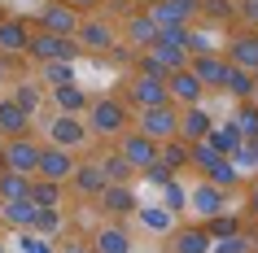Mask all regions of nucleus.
<instances>
[{"label": "nucleus", "mask_w": 258, "mask_h": 253, "mask_svg": "<svg viewBox=\"0 0 258 253\" xmlns=\"http://www.w3.org/2000/svg\"><path fill=\"white\" fill-rule=\"evenodd\" d=\"M0 131H5V140L31 135V114H27V109H18L9 96H0Z\"/></svg>", "instance_id": "26"}, {"label": "nucleus", "mask_w": 258, "mask_h": 253, "mask_svg": "<svg viewBox=\"0 0 258 253\" xmlns=\"http://www.w3.org/2000/svg\"><path fill=\"white\" fill-rule=\"evenodd\" d=\"M66 9H75L79 18H88V14H96V9H105V0H61Z\"/></svg>", "instance_id": "46"}, {"label": "nucleus", "mask_w": 258, "mask_h": 253, "mask_svg": "<svg viewBox=\"0 0 258 253\" xmlns=\"http://www.w3.org/2000/svg\"><path fill=\"white\" fill-rule=\"evenodd\" d=\"M228 127L241 135V140H258V114H254V105H249V101L236 105V109H232V118H228Z\"/></svg>", "instance_id": "33"}, {"label": "nucleus", "mask_w": 258, "mask_h": 253, "mask_svg": "<svg viewBox=\"0 0 258 253\" xmlns=\"http://www.w3.org/2000/svg\"><path fill=\"white\" fill-rule=\"evenodd\" d=\"M254 83H258V70H254Z\"/></svg>", "instance_id": "54"}, {"label": "nucleus", "mask_w": 258, "mask_h": 253, "mask_svg": "<svg viewBox=\"0 0 258 253\" xmlns=\"http://www.w3.org/2000/svg\"><path fill=\"white\" fill-rule=\"evenodd\" d=\"M101 188H105L101 161H96V157H79V161H75V171H70V179H66V192H75L79 201H96V197H101Z\"/></svg>", "instance_id": "8"}, {"label": "nucleus", "mask_w": 258, "mask_h": 253, "mask_svg": "<svg viewBox=\"0 0 258 253\" xmlns=\"http://www.w3.org/2000/svg\"><path fill=\"white\" fill-rule=\"evenodd\" d=\"M210 131H215V118H210V109H206V105H184V109H179L175 140H184V144H202Z\"/></svg>", "instance_id": "13"}, {"label": "nucleus", "mask_w": 258, "mask_h": 253, "mask_svg": "<svg viewBox=\"0 0 258 253\" xmlns=\"http://www.w3.org/2000/svg\"><path fill=\"white\" fill-rule=\"evenodd\" d=\"M236 9H241L236 0H202V9H197V14L210 18V22H232V18H236Z\"/></svg>", "instance_id": "38"}, {"label": "nucleus", "mask_w": 258, "mask_h": 253, "mask_svg": "<svg viewBox=\"0 0 258 253\" xmlns=\"http://www.w3.org/2000/svg\"><path fill=\"white\" fill-rule=\"evenodd\" d=\"M202 227H206V236H210V240H228V236H236V231H241V223H236L228 210L215 214V218H206Z\"/></svg>", "instance_id": "37"}, {"label": "nucleus", "mask_w": 258, "mask_h": 253, "mask_svg": "<svg viewBox=\"0 0 258 253\" xmlns=\"http://www.w3.org/2000/svg\"><path fill=\"white\" fill-rule=\"evenodd\" d=\"M249 5H258V0H249Z\"/></svg>", "instance_id": "55"}, {"label": "nucleus", "mask_w": 258, "mask_h": 253, "mask_svg": "<svg viewBox=\"0 0 258 253\" xmlns=\"http://www.w3.org/2000/svg\"><path fill=\"white\" fill-rule=\"evenodd\" d=\"M140 5H145V9H149V5H158V0H140Z\"/></svg>", "instance_id": "51"}, {"label": "nucleus", "mask_w": 258, "mask_h": 253, "mask_svg": "<svg viewBox=\"0 0 258 253\" xmlns=\"http://www.w3.org/2000/svg\"><path fill=\"white\" fill-rule=\"evenodd\" d=\"M0 148H5V131H0Z\"/></svg>", "instance_id": "52"}, {"label": "nucleus", "mask_w": 258, "mask_h": 253, "mask_svg": "<svg viewBox=\"0 0 258 253\" xmlns=\"http://www.w3.org/2000/svg\"><path fill=\"white\" fill-rule=\"evenodd\" d=\"M249 105H254V114H258V92H254V96H249Z\"/></svg>", "instance_id": "50"}, {"label": "nucleus", "mask_w": 258, "mask_h": 253, "mask_svg": "<svg viewBox=\"0 0 258 253\" xmlns=\"http://www.w3.org/2000/svg\"><path fill=\"white\" fill-rule=\"evenodd\" d=\"M166 96H171V105L184 109V105H202V83L192 79V70H175V74H166Z\"/></svg>", "instance_id": "21"}, {"label": "nucleus", "mask_w": 258, "mask_h": 253, "mask_svg": "<svg viewBox=\"0 0 258 253\" xmlns=\"http://www.w3.org/2000/svg\"><path fill=\"white\" fill-rule=\"evenodd\" d=\"M206 144H210V148H215V153H219V157H236V148H241V135H236V131H232V127H228V122H223V127H219V122H215V131H210V135H206Z\"/></svg>", "instance_id": "34"}, {"label": "nucleus", "mask_w": 258, "mask_h": 253, "mask_svg": "<svg viewBox=\"0 0 258 253\" xmlns=\"http://www.w3.org/2000/svg\"><path fill=\"white\" fill-rule=\"evenodd\" d=\"M249 249H254V240L245 236V231H236V236L215 240V244H210V253H249Z\"/></svg>", "instance_id": "42"}, {"label": "nucleus", "mask_w": 258, "mask_h": 253, "mask_svg": "<svg viewBox=\"0 0 258 253\" xmlns=\"http://www.w3.org/2000/svg\"><path fill=\"white\" fill-rule=\"evenodd\" d=\"M83 18L75 14V9H66L61 0H48V5H40V18H35V27L44 31V35H75L79 31Z\"/></svg>", "instance_id": "15"}, {"label": "nucleus", "mask_w": 258, "mask_h": 253, "mask_svg": "<svg viewBox=\"0 0 258 253\" xmlns=\"http://www.w3.org/2000/svg\"><path fill=\"white\" fill-rule=\"evenodd\" d=\"M202 179H206V184H215V188H223V192H232V188L241 184V171H236V161H232V157H219Z\"/></svg>", "instance_id": "30"}, {"label": "nucleus", "mask_w": 258, "mask_h": 253, "mask_svg": "<svg viewBox=\"0 0 258 253\" xmlns=\"http://www.w3.org/2000/svg\"><path fill=\"white\" fill-rule=\"evenodd\" d=\"M210 244H215V240L206 236L202 223H179L175 231H171V244H166V249L171 253H210Z\"/></svg>", "instance_id": "22"}, {"label": "nucleus", "mask_w": 258, "mask_h": 253, "mask_svg": "<svg viewBox=\"0 0 258 253\" xmlns=\"http://www.w3.org/2000/svg\"><path fill=\"white\" fill-rule=\"evenodd\" d=\"M22 236V253H53V240L35 236V231H18Z\"/></svg>", "instance_id": "44"}, {"label": "nucleus", "mask_w": 258, "mask_h": 253, "mask_svg": "<svg viewBox=\"0 0 258 253\" xmlns=\"http://www.w3.org/2000/svg\"><path fill=\"white\" fill-rule=\"evenodd\" d=\"M9 70H14V66H9V57H0V88L9 83Z\"/></svg>", "instance_id": "48"}, {"label": "nucleus", "mask_w": 258, "mask_h": 253, "mask_svg": "<svg viewBox=\"0 0 258 253\" xmlns=\"http://www.w3.org/2000/svg\"><path fill=\"white\" fill-rule=\"evenodd\" d=\"M9 101H14L18 109H27V114H35V109H40V101H44V92L35 88V83H18Z\"/></svg>", "instance_id": "39"}, {"label": "nucleus", "mask_w": 258, "mask_h": 253, "mask_svg": "<svg viewBox=\"0 0 258 253\" xmlns=\"http://www.w3.org/2000/svg\"><path fill=\"white\" fill-rule=\"evenodd\" d=\"M118 153H122V161L132 166V171H149L153 161H158V144H153L149 135H140V131H122L118 135Z\"/></svg>", "instance_id": "14"}, {"label": "nucleus", "mask_w": 258, "mask_h": 253, "mask_svg": "<svg viewBox=\"0 0 258 253\" xmlns=\"http://www.w3.org/2000/svg\"><path fill=\"white\" fill-rule=\"evenodd\" d=\"M136 188L132 184H105L101 188V197H96V210L105 214L109 223H122V218H132L136 214Z\"/></svg>", "instance_id": "7"}, {"label": "nucleus", "mask_w": 258, "mask_h": 253, "mask_svg": "<svg viewBox=\"0 0 258 253\" xmlns=\"http://www.w3.org/2000/svg\"><path fill=\"white\" fill-rule=\"evenodd\" d=\"M35 205H31L27 197L22 201H0V223L5 227H14V231H31V227H35Z\"/></svg>", "instance_id": "25"}, {"label": "nucleus", "mask_w": 258, "mask_h": 253, "mask_svg": "<svg viewBox=\"0 0 258 253\" xmlns=\"http://www.w3.org/2000/svg\"><path fill=\"white\" fill-rule=\"evenodd\" d=\"M83 127H88L92 140H118V135L132 127V109H127V101H122L118 92L114 96H96V101H88V109H83Z\"/></svg>", "instance_id": "1"}, {"label": "nucleus", "mask_w": 258, "mask_h": 253, "mask_svg": "<svg viewBox=\"0 0 258 253\" xmlns=\"http://www.w3.org/2000/svg\"><path fill=\"white\" fill-rule=\"evenodd\" d=\"M61 253H92V249H88V244H66Z\"/></svg>", "instance_id": "49"}, {"label": "nucleus", "mask_w": 258, "mask_h": 253, "mask_svg": "<svg viewBox=\"0 0 258 253\" xmlns=\"http://www.w3.org/2000/svg\"><path fill=\"white\" fill-rule=\"evenodd\" d=\"M175 122H179V109H175V105L136 109V131H140V135H149L153 144H162V140H175Z\"/></svg>", "instance_id": "5"}, {"label": "nucleus", "mask_w": 258, "mask_h": 253, "mask_svg": "<svg viewBox=\"0 0 258 253\" xmlns=\"http://www.w3.org/2000/svg\"><path fill=\"white\" fill-rule=\"evenodd\" d=\"M75 44L88 48V53H114L118 48V31L109 27L105 18H83L79 31H75Z\"/></svg>", "instance_id": "10"}, {"label": "nucleus", "mask_w": 258, "mask_h": 253, "mask_svg": "<svg viewBox=\"0 0 258 253\" xmlns=\"http://www.w3.org/2000/svg\"><path fill=\"white\" fill-rule=\"evenodd\" d=\"M232 161H236V171H258V140H241V148H236V157H232Z\"/></svg>", "instance_id": "43"}, {"label": "nucleus", "mask_w": 258, "mask_h": 253, "mask_svg": "<svg viewBox=\"0 0 258 253\" xmlns=\"http://www.w3.org/2000/svg\"><path fill=\"white\" fill-rule=\"evenodd\" d=\"M223 57H228V66L254 74V70H258V31L254 27L232 31V35H228V53H223Z\"/></svg>", "instance_id": "11"}, {"label": "nucleus", "mask_w": 258, "mask_h": 253, "mask_svg": "<svg viewBox=\"0 0 258 253\" xmlns=\"http://www.w3.org/2000/svg\"><path fill=\"white\" fill-rule=\"evenodd\" d=\"M40 140L35 135H14V140H5L0 148V171H14V175H35V161H40Z\"/></svg>", "instance_id": "3"}, {"label": "nucleus", "mask_w": 258, "mask_h": 253, "mask_svg": "<svg viewBox=\"0 0 258 253\" xmlns=\"http://www.w3.org/2000/svg\"><path fill=\"white\" fill-rule=\"evenodd\" d=\"M96 161H101V175H105V184H132V166L122 161L118 148H105V153H96Z\"/></svg>", "instance_id": "27"}, {"label": "nucleus", "mask_w": 258, "mask_h": 253, "mask_svg": "<svg viewBox=\"0 0 258 253\" xmlns=\"http://www.w3.org/2000/svg\"><path fill=\"white\" fill-rule=\"evenodd\" d=\"M158 192H162V205H166L171 214H184V201H188V192H184V184H179V179H171V184L158 188Z\"/></svg>", "instance_id": "41"}, {"label": "nucleus", "mask_w": 258, "mask_h": 253, "mask_svg": "<svg viewBox=\"0 0 258 253\" xmlns=\"http://www.w3.org/2000/svg\"><path fill=\"white\" fill-rule=\"evenodd\" d=\"M153 40H158V27H153V18L145 14V9H140V14H127L118 44H132V53H149Z\"/></svg>", "instance_id": "17"}, {"label": "nucleus", "mask_w": 258, "mask_h": 253, "mask_svg": "<svg viewBox=\"0 0 258 253\" xmlns=\"http://www.w3.org/2000/svg\"><path fill=\"white\" fill-rule=\"evenodd\" d=\"M31 179L27 175H14V171H0V201H22L27 197Z\"/></svg>", "instance_id": "36"}, {"label": "nucleus", "mask_w": 258, "mask_h": 253, "mask_svg": "<svg viewBox=\"0 0 258 253\" xmlns=\"http://www.w3.org/2000/svg\"><path fill=\"white\" fill-rule=\"evenodd\" d=\"M40 83L44 88H70V83H75V61H44Z\"/></svg>", "instance_id": "32"}, {"label": "nucleus", "mask_w": 258, "mask_h": 253, "mask_svg": "<svg viewBox=\"0 0 258 253\" xmlns=\"http://www.w3.org/2000/svg\"><path fill=\"white\" fill-rule=\"evenodd\" d=\"M122 101L127 109H153V105H171V96H166V79H149V74H132V79L122 83Z\"/></svg>", "instance_id": "4"}, {"label": "nucleus", "mask_w": 258, "mask_h": 253, "mask_svg": "<svg viewBox=\"0 0 258 253\" xmlns=\"http://www.w3.org/2000/svg\"><path fill=\"white\" fill-rule=\"evenodd\" d=\"M158 166H166L171 175L188 171V144H184V140H162V144H158Z\"/></svg>", "instance_id": "28"}, {"label": "nucleus", "mask_w": 258, "mask_h": 253, "mask_svg": "<svg viewBox=\"0 0 258 253\" xmlns=\"http://www.w3.org/2000/svg\"><path fill=\"white\" fill-rule=\"evenodd\" d=\"M44 131H48V144L53 148H66V153H75V157H83L88 144H92V135H88V127H83L79 114H53Z\"/></svg>", "instance_id": "2"}, {"label": "nucleus", "mask_w": 258, "mask_h": 253, "mask_svg": "<svg viewBox=\"0 0 258 253\" xmlns=\"http://www.w3.org/2000/svg\"><path fill=\"white\" fill-rule=\"evenodd\" d=\"M0 253H9V249H5V240H0Z\"/></svg>", "instance_id": "53"}, {"label": "nucleus", "mask_w": 258, "mask_h": 253, "mask_svg": "<svg viewBox=\"0 0 258 253\" xmlns=\"http://www.w3.org/2000/svg\"><path fill=\"white\" fill-rule=\"evenodd\" d=\"M223 205H228V192L223 188H215V184H192L188 188V201H184V214H192V218H215V214H223Z\"/></svg>", "instance_id": "9"}, {"label": "nucleus", "mask_w": 258, "mask_h": 253, "mask_svg": "<svg viewBox=\"0 0 258 253\" xmlns=\"http://www.w3.org/2000/svg\"><path fill=\"white\" fill-rule=\"evenodd\" d=\"M188 70H192V79L202 83V92H223V79H228V57H223V53L188 57Z\"/></svg>", "instance_id": "12"}, {"label": "nucleus", "mask_w": 258, "mask_h": 253, "mask_svg": "<svg viewBox=\"0 0 258 253\" xmlns=\"http://www.w3.org/2000/svg\"><path fill=\"white\" fill-rule=\"evenodd\" d=\"M66 184H53V179H35L31 175V188H27V201L35 210H66Z\"/></svg>", "instance_id": "23"}, {"label": "nucleus", "mask_w": 258, "mask_h": 253, "mask_svg": "<svg viewBox=\"0 0 258 253\" xmlns=\"http://www.w3.org/2000/svg\"><path fill=\"white\" fill-rule=\"evenodd\" d=\"M223 92H228V96H236V105H245V101H249V96L258 92V83H254V74H249V70H236V66H228Z\"/></svg>", "instance_id": "29"}, {"label": "nucleus", "mask_w": 258, "mask_h": 253, "mask_svg": "<svg viewBox=\"0 0 258 253\" xmlns=\"http://www.w3.org/2000/svg\"><path fill=\"white\" fill-rule=\"evenodd\" d=\"M88 249H92V253H132V227L109 223V218H105V223L92 231Z\"/></svg>", "instance_id": "18"}, {"label": "nucleus", "mask_w": 258, "mask_h": 253, "mask_svg": "<svg viewBox=\"0 0 258 253\" xmlns=\"http://www.w3.org/2000/svg\"><path fill=\"white\" fill-rule=\"evenodd\" d=\"M140 175H145V179H149V184H153V188H166V184H171V179H175V175L166 171V166H158V161H153L149 171H140Z\"/></svg>", "instance_id": "45"}, {"label": "nucleus", "mask_w": 258, "mask_h": 253, "mask_svg": "<svg viewBox=\"0 0 258 253\" xmlns=\"http://www.w3.org/2000/svg\"><path fill=\"white\" fill-rule=\"evenodd\" d=\"M83 48L75 44V35H44V31H35L31 35V48H27V57H35V61H75Z\"/></svg>", "instance_id": "6"}, {"label": "nucleus", "mask_w": 258, "mask_h": 253, "mask_svg": "<svg viewBox=\"0 0 258 253\" xmlns=\"http://www.w3.org/2000/svg\"><path fill=\"white\" fill-rule=\"evenodd\" d=\"M75 161H79L75 153L44 144V148H40V161H35V179H53V184H66L70 171H75Z\"/></svg>", "instance_id": "16"}, {"label": "nucleus", "mask_w": 258, "mask_h": 253, "mask_svg": "<svg viewBox=\"0 0 258 253\" xmlns=\"http://www.w3.org/2000/svg\"><path fill=\"white\" fill-rule=\"evenodd\" d=\"M31 35L35 31L22 18H0V57H22L31 48Z\"/></svg>", "instance_id": "20"}, {"label": "nucleus", "mask_w": 258, "mask_h": 253, "mask_svg": "<svg viewBox=\"0 0 258 253\" xmlns=\"http://www.w3.org/2000/svg\"><path fill=\"white\" fill-rule=\"evenodd\" d=\"M215 161H219V153L206 144V140H202V144H188V171H202V175H206Z\"/></svg>", "instance_id": "40"}, {"label": "nucleus", "mask_w": 258, "mask_h": 253, "mask_svg": "<svg viewBox=\"0 0 258 253\" xmlns=\"http://www.w3.org/2000/svg\"><path fill=\"white\" fill-rule=\"evenodd\" d=\"M88 101H92V96L83 92L79 83H70V88H48V105H53L57 114H79V118H83Z\"/></svg>", "instance_id": "24"}, {"label": "nucleus", "mask_w": 258, "mask_h": 253, "mask_svg": "<svg viewBox=\"0 0 258 253\" xmlns=\"http://www.w3.org/2000/svg\"><path fill=\"white\" fill-rule=\"evenodd\" d=\"M132 218H136V227L145 231V236H171V231L179 227V223H175L179 214H171L166 205H136Z\"/></svg>", "instance_id": "19"}, {"label": "nucleus", "mask_w": 258, "mask_h": 253, "mask_svg": "<svg viewBox=\"0 0 258 253\" xmlns=\"http://www.w3.org/2000/svg\"><path fill=\"white\" fill-rule=\"evenodd\" d=\"M31 231H35V236H44V240H57L61 231H66V210H40Z\"/></svg>", "instance_id": "35"}, {"label": "nucleus", "mask_w": 258, "mask_h": 253, "mask_svg": "<svg viewBox=\"0 0 258 253\" xmlns=\"http://www.w3.org/2000/svg\"><path fill=\"white\" fill-rule=\"evenodd\" d=\"M245 214H249V218L258 223V179L249 184V197H245Z\"/></svg>", "instance_id": "47"}, {"label": "nucleus", "mask_w": 258, "mask_h": 253, "mask_svg": "<svg viewBox=\"0 0 258 253\" xmlns=\"http://www.w3.org/2000/svg\"><path fill=\"white\" fill-rule=\"evenodd\" d=\"M149 53H153V61L162 66V74H175V70H188V53H184V48H175V44H153Z\"/></svg>", "instance_id": "31"}]
</instances>
